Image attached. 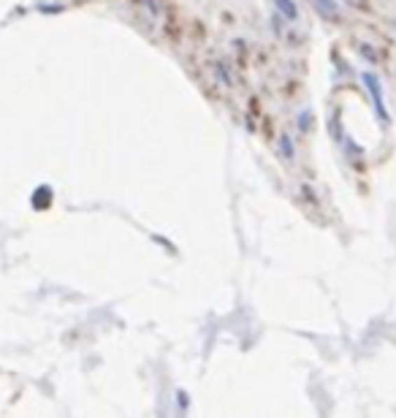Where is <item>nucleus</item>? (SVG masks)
I'll return each instance as SVG.
<instances>
[{
	"label": "nucleus",
	"instance_id": "2",
	"mask_svg": "<svg viewBox=\"0 0 396 418\" xmlns=\"http://www.w3.org/2000/svg\"><path fill=\"white\" fill-rule=\"evenodd\" d=\"M315 3H318V8H320L326 17L339 20V8H336V3H334V0H315Z\"/></svg>",
	"mask_w": 396,
	"mask_h": 418
},
{
	"label": "nucleus",
	"instance_id": "3",
	"mask_svg": "<svg viewBox=\"0 0 396 418\" xmlns=\"http://www.w3.org/2000/svg\"><path fill=\"white\" fill-rule=\"evenodd\" d=\"M274 3H277V8H280V11H282L288 20H296V17H299V11H296L293 0H274Z\"/></svg>",
	"mask_w": 396,
	"mask_h": 418
},
{
	"label": "nucleus",
	"instance_id": "1",
	"mask_svg": "<svg viewBox=\"0 0 396 418\" xmlns=\"http://www.w3.org/2000/svg\"><path fill=\"white\" fill-rule=\"evenodd\" d=\"M364 82H367V87L372 90V98H375L380 120H383V123H388V114H385V106H383V95H380V82H377V76L375 74H364Z\"/></svg>",
	"mask_w": 396,
	"mask_h": 418
},
{
	"label": "nucleus",
	"instance_id": "4",
	"mask_svg": "<svg viewBox=\"0 0 396 418\" xmlns=\"http://www.w3.org/2000/svg\"><path fill=\"white\" fill-rule=\"evenodd\" d=\"M282 149H285V155L291 158L293 155V147H291V139H282Z\"/></svg>",
	"mask_w": 396,
	"mask_h": 418
}]
</instances>
